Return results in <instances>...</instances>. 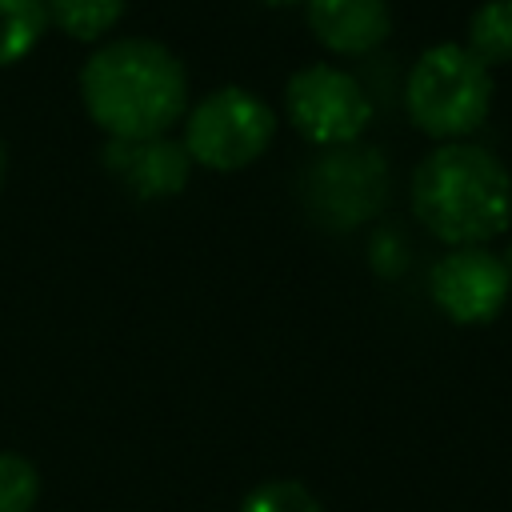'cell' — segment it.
Returning a JSON list of instances; mask_svg holds the SVG:
<instances>
[{"label": "cell", "mask_w": 512, "mask_h": 512, "mask_svg": "<svg viewBox=\"0 0 512 512\" xmlns=\"http://www.w3.org/2000/svg\"><path fill=\"white\" fill-rule=\"evenodd\" d=\"M80 100L108 140L168 136L188 112V72L160 40H108L80 68Z\"/></svg>", "instance_id": "cell-1"}, {"label": "cell", "mask_w": 512, "mask_h": 512, "mask_svg": "<svg viewBox=\"0 0 512 512\" xmlns=\"http://www.w3.org/2000/svg\"><path fill=\"white\" fill-rule=\"evenodd\" d=\"M412 212L448 248L488 244L512 224V172L468 140L436 144L412 172Z\"/></svg>", "instance_id": "cell-2"}, {"label": "cell", "mask_w": 512, "mask_h": 512, "mask_svg": "<svg viewBox=\"0 0 512 512\" xmlns=\"http://www.w3.org/2000/svg\"><path fill=\"white\" fill-rule=\"evenodd\" d=\"M492 108V68H484L464 44L444 40L424 48L404 80V112L408 120L448 144L464 140L488 120Z\"/></svg>", "instance_id": "cell-3"}, {"label": "cell", "mask_w": 512, "mask_h": 512, "mask_svg": "<svg viewBox=\"0 0 512 512\" xmlns=\"http://www.w3.org/2000/svg\"><path fill=\"white\" fill-rule=\"evenodd\" d=\"M272 136H276L272 108L256 92L240 84H224L184 112L180 144L192 164H204L212 172H236L260 160Z\"/></svg>", "instance_id": "cell-4"}, {"label": "cell", "mask_w": 512, "mask_h": 512, "mask_svg": "<svg viewBox=\"0 0 512 512\" xmlns=\"http://www.w3.org/2000/svg\"><path fill=\"white\" fill-rule=\"evenodd\" d=\"M284 112L292 128L320 148H344L372 124V100L364 84L336 64H308L292 72L284 88Z\"/></svg>", "instance_id": "cell-5"}, {"label": "cell", "mask_w": 512, "mask_h": 512, "mask_svg": "<svg viewBox=\"0 0 512 512\" xmlns=\"http://www.w3.org/2000/svg\"><path fill=\"white\" fill-rule=\"evenodd\" d=\"M432 304L452 320V324H488L504 312L512 296V276L488 244H468V248H448L432 264Z\"/></svg>", "instance_id": "cell-6"}, {"label": "cell", "mask_w": 512, "mask_h": 512, "mask_svg": "<svg viewBox=\"0 0 512 512\" xmlns=\"http://www.w3.org/2000/svg\"><path fill=\"white\" fill-rule=\"evenodd\" d=\"M384 160L380 152H364L356 144L328 148V156L312 168V200L316 212L328 216V224L348 228L364 216H372L384 200Z\"/></svg>", "instance_id": "cell-7"}, {"label": "cell", "mask_w": 512, "mask_h": 512, "mask_svg": "<svg viewBox=\"0 0 512 512\" xmlns=\"http://www.w3.org/2000/svg\"><path fill=\"white\" fill-rule=\"evenodd\" d=\"M104 168L140 200H164L176 196L188 184L192 160L180 140L152 136V140H108L104 144Z\"/></svg>", "instance_id": "cell-8"}, {"label": "cell", "mask_w": 512, "mask_h": 512, "mask_svg": "<svg viewBox=\"0 0 512 512\" xmlns=\"http://www.w3.org/2000/svg\"><path fill=\"white\" fill-rule=\"evenodd\" d=\"M304 16L332 56H368L392 32L388 0H304Z\"/></svg>", "instance_id": "cell-9"}, {"label": "cell", "mask_w": 512, "mask_h": 512, "mask_svg": "<svg viewBox=\"0 0 512 512\" xmlns=\"http://www.w3.org/2000/svg\"><path fill=\"white\" fill-rule=\"evenodd\" d=\"M464 48L484 64H508L512 60V0H484L468 16Z\"/></svg>", "instance_id": "cell-10"}, {"label": "cell", "mask_w": 512, "mask_h": 512, "mask_svg": "<svg viewBox=\"0 0 512 512\" xmlns=\"http://www.w3.org/2000/svg\"><path fill=\"white\" fill-rule=\"evenodd\" d=\"M124 16V0H48V24L68 40L100 44Z\"/></svg>", "instance_id": "cell-11"}, {"label": "cell", "mask_w": 512, "mask_h": 512, "mask_svg": "<svg viewBox=\"0 0 512 512\" xmlns=\"http://www.w3.org/2000/svg\"><path fill=\"white\" fill-rule=\"evenodd\" d=\"M48 32V0H0V68L24 60Z\"/></svg>", "instance_id": "cell-12"}, {"label": "cell", "mask_w": 512, "mask_h": 512, "mask_svg": "<svg viewBox=\"0 0 512 512\" xmlns=\"http://www.w3.org/2000/svg\"><path fill=\"white\" fill-rule=\"evenodd\" d=\"M40 500V472L20 452H0V512H32Z\"/></svg>", "instance_id": "cell-13"}, {"label": "cell", "mask_w": 512, "mask_h": 512, "mask_svg": "<svg viewBox=\"0 0 512 512\" xmlns=\"http://www.w3.org/2000/svg\"><path fill=\"white\" fill-rule=\"evenodd\" d=\"M240 512H324V504L300 480H264L240 500Z\"/></svg>", "instance_id": "cell-14"}, {"label": "cell", "mask_w": 512, "mask_h": 512, "mask_svg": "<svg viewBox=\"0 0 512 512\" xmlns=\"http://www.w3.org/2000/svg\"><path fill=\"white\" fill-rule=\"evenodd\" d=\"M260 4H268V8H292V4H304V0H260Z\"/></svg>", "instance_id": "cell-15"}, {"label": "cell", "mask_w": 512, "mask_h": 512, "mask_svg": "<svg viewBox=\"0 0 512 512\" xmlns=\"http://www.w3.org/2000/svg\"><path fill=\"white\" fill-rule=\"evenodd\" d=\"M500 260H504V268H508V276H512V244L500 252Z\"/></svg>", "instance_id": "cell-16"}, {"label": "cell", "mask_w": 512, "mask_h": 512, "mask_svg": "<svg viewBox=\"0 0 512 512\" xmlns=\"http://www.w3.org/2000/svg\"><path fill=\"white\" fill-rule=\"evenodd\" d=\"M4 168H8V156H4V144H0V184H4Z\"/></svg>", "instance_id": "cell-17"}]
</instances>
